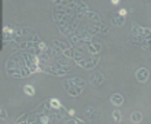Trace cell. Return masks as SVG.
<instances>
[{
  "mask_svg": "<svg viewBox=\"0 0 151 124\" xmlns=\"http://www.w3.org/2000/svg\"><path fill=\"white\" fill-rule=\"evenodd\" d=\"M36 72H41V68L39 65V57L36 54H14L6 62V73L15 79L28 77L29 75H33Z\"/></svg>",
  "mask_w": 151,
  "mask_h": 124,
  "instance_id": "cell-1",
  "label": "cell"
},
{
  "mask_svg": "<svg viewBox=\"0 0 151 124\" xmlns=\"http://www.w3.org/2000/svg\"><path fill=\"white\" fill-rule=\"evenodd\" d=\"M129 41L143 47L144 50H151V29L142 28L137 24H133Z\"/></svg>",
  "mask_w": 151,
  "mask_h": 124,
  "instance_id": "cell-2",
  "label": "cell"
},
{
  "mask_svg": "<svg viewBox=\"0 0 151 124\" xmlns=\"http://www.w3.org/2000/svg\"><path fill=\"white\" fill-rule=\"evenodd\" d=\"M63 86L69 95L78 96L85 88V81L80 77H72V79H66L63 81Z\"/></svg>",
  "mask_w": 151,
  "mask_h": 124,
  "instance_id": "cell-3",
  "label": "cell"
},
{
  "mask_svg": "<svg viewBox=\"0 0 151 124\" xmlns=\"http://www.w3.org/2000/svg\"><path fill=\"white\" fill-rule=\"evenodd\" d=\"M148 77H150V73H148V70L146 68H140L137 72H136V79H137V81H140V83H146V81L148 80Z\"/></svg>",
  "mask_w": 151,
  "mask_h": 124,
  "instance_id": "cell-4",
  "label": "cell"
},
{
  "mask_svg": "<svg viewBox=\"0 0 151 124\" xmlns=\"http://www.w3.org/2000/svg\"><path fill=\"white\" fill-rule=\"evenodd\" d=\"M103 81H104V77H103V75H102V73L95 72V73H92V75H91V83L93 84V86H96V87H99Z\"/></svg>",
  "mask_w": 151,
  "mask_h": 124,
  "instance_id": "cell-5",
  "label": "cell"
},
{
  "mask_svg": "<svg viewBox=\"0 0 151 124\" xmlns=\"http://www.w3.org/2000/svg\"><path fill=\"white\" fill-rule=\"evenodd\" d=\"M110 101H111L113 105H115V106H119V105L124 104V96L121 95V94H118V92H115V94H113V95H111Z\"/></svg>",
  "mask_w": 151,
  "mask_h": 124,
  "instance_id": "cell-6",
  "label": "cell"
},
{
  "mask_svg": "<svg viewBox=\"0 0 151 124\" xmlns=\"http://www.w3.org/2000/svg\"><path fill=\"white\" fill-rule=\"evenodd\" d=\"M24 92L28 96H33L35 94H36V90H35V87H33V86H30V84H25V86H24Z\"/></svg>",
  "mask_w": 151,
  "mask_h": 124,
  "instance_id": "cell-7",
  "label": "cell"
},
{
  "mask_svg": "<svg viewBox=\"0 0 151 124\" xmlns=\"http://www.w3.org/2000/svg\"><path fill=\"white\" fill-rule=\"evenodd\" d=\"M143 120V115L140 112H133L131 115V121L132 123H140V121Z\"/></svg>",
  "mask_w": 151,
  "mask_h": 124,
  "instance_id": "cell-8",
  "label": "cell"
},
{
  "mask_svg": "<svg viewBox=\"0 0 151 124\" xmlns=\"http://www.w3.org/2000/svg\"><path fill=\"white\" fill-rule=\"evenodd\" d=\"M28 120H29V113L25 112V113H22L21 116L17 117L15 123H17V124H19V123H28Z\"/></svg>",
  "mask_w": 151,
  "mask_h": 124,
  "instance_id": "cell-9",
  "label": "cell"
},
{
  "mask_svg": "<svg viewBox=\"0 0 151 124\" xmlns=\"http://www.w3.org/2000/svg\"><path fill=\"white\" fill-rule=\"evenodd\" d=\"M124 22H125V21H124V17L118 15V14L113 17V24H114L115 26H122Z\"/></svg>",
  "mask_w": 151,
  "mask_h": 124,
  "instance_id": "cell-10",
  "label": "cell"
},
{
  "mask_svg": "<svg viewBox=\"0 0 151 124\" xmlns=\"http://www.w3.org/2000/svg\"><path fill=\"white\" fill-rule=\"evenodd\" d=\"M111 116H113V120H114L115 123H121V121H122V115H121V112H119L118 109L113 112Z\"/></svg>",
  "mask_w": 151,
  "mask_h": 124,
  "instance_id": "cell-11",
  "label": "cell"
},
{
  "mask_svg": "<svg viewBox=\"0 0 151 124\" xmlns=\"http://www.w3.org/2000/svg\"><path fill=\"white\" fill-rule=\"evenodd\" d=\"M50 104H51L52 108H55V109H62V105H60V102L56 98H51L50 99Z\"/></svg>",
  "mask_w": 151,
  "mask_h": 124,
  "instance_id": "cell-12",
  "label": "cell"
},
{
  "mask_svg": "<svg viewBox=\"0 0 151 124\" xmlns=\"http://www.w3.org/2000/svg\"><path fill=\"white\" fill-rule=\"evenodd\" d=\"M87 113H88V116L91 117V119H95L96 117V110L92 106H88L87 108Z\"/></svg>",
  "mask_w": 151,
  "mask_h": 124,
  "instance_id": "cell-13",
  "label": "cell"
},
{
  "mask_svg": "<svg viewBox=\"0 0 151 124\" xmlns=\"http://www.w3.org/2000/svg\"><path fill=\"white\" fill-rule=\"evenodd\" d=\"M0 120H1V121H6V120H7V110L4 109V106L1 108V115H0Z\"/></svg>",
  "mask_w": 151,
  "mask_h": 124,
  "instance_id": "cell-14",
  "label": "cell"
},
{
  "mask_svg": "<svg viewBox=\"0 0 151 124\" xmlns=\"http://www.w3.org/2000/svg\"><path fill=\"white\" fill-rule=\"evenodd\" d=\"M66 123H76V124H81L84 123L83 120H80V119H70V120H68Z\"/></svg>",
  "mask_w": 151,
  "mask_h": 124,
  "instance_id": "cell-15",
  "label": "cell"
},
{
  "mask_svg": "<svg viewBox=\"0 0 151 124\" xmlns=\"http://www.w3.org/2000/svg\"><path fill=\"white\" fill-rule=\"evenodd\" d=\"M127 10H125V8H121V10H119V11H118V15H121V17H125V15H127Z\"/></svg>",
  "mask_w": 151,
  "mask_h": 124,
  "instance_id": "cell-16",
  "label": "cell"
},
{
  "mask_svg": "<svg viewBox=\"0 0 151 124\" xmlns=\"http://www.w3.org/2000/svg\"><path fill=\"white\" fill-rule=\"evenodd\" d=\"M68 113H69V116H74V115H76V110H74V109H70Z\"/></svg>",
  "mask_w": 151,
  "mask_h": 124,
  "instance_id": "cell-17",
  "label": "cell"
},
{
  "mask_svg": "<svg viewBox=\"0 0 151 124\" xmlns=\"http://www.w3.org/2000/svg\"><path fill=\"white\" fill-rule=\"evenodd\" d=\"M119 1H121V0H111V4L117 6V4H119Z\"/></svg>",
  "mask_w": 151,
  "mask_h": 124,
  "instance_id": "cell-18",
  "label": "cell"
}]
</instances>
